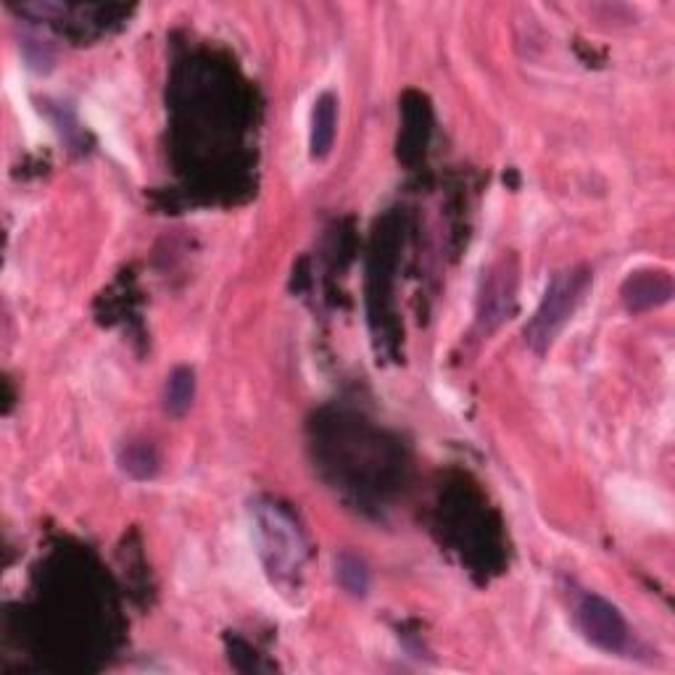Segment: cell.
<instances>
[{
  "mask_svg": "<svg viewBox=\"0 0 675 675\" xmlns=\"http://www.w3.org/2000/svg\"><path fill=\"white\" fill-rule=\"evenodd\" d=\"M253 523H256L259 554H262L266 573L278 583L299 581L306 560V544L293 517L283 506L259 502L253 506Z\"/></svg>",
  "mask_w": 675,
  "mask_h": 675,
  "instance_id": "obj_1",
  "label": "cell"
},
{
  "mask_svg": "<svg viewBox=\"0 0 675 675\" xmlns=\"http://www.w3.org/2000/svg\"><path fill=\"white\" fill-rule=\"evenodd\" d=\"M591 285V272L583 266H573V270L557 272L548 283L544 299L533 314V320L525 328V343L538 354L552 346L554 338L562 333L567 320L573 316L575 306L581 304L583 293Z\"/></svg>",
  "mask_w": 675,
  "mask_h": 675,
  "instance_id": "obj_2",
  "label": "cell"
},
{
  "mask_svg": "<svg viewBox=\"0 0 675 675\" xmlns=\"http://www.w3.org/2000/svg\"><path fill=\"white\" fill-rule=\"evenodd\" d=\"M575 623H578L583 638L602 652L621 654L631 642L628 623H625L621 609L600 594L578 596V602H575Z\"/></svg>",
  "mask_w": 675,
  "mask_h": 675,
  "instance_id": "obj_3",
  "label": "cell"
},
{
  "mask_svg": "<svg viewBox=\"0 0 675 675\" xmlns=\"http://www.w3.org/2000/svg\"><path fill=\"white\" fill-rule=\"evenodd\" d=\"M621 299L623 306L633 314L649 312V309L663 306L673 299V278L659 270L633 272L621 288Z\"/></svg>",
  "mask_w": 675,
  "mask_h": 675,
  "instance_id": "obj_4",
  "label": "cell"
},
{
  "mask_svg": "<svg viewBox=\"0 0 675 675\" xmlns=\"http://www.w3.org/2000/svg\"><path fill=\"white\" fill-rule=\"evenodd\" d=\"M338 130V98L333 93H322L312 109V132H309V153L312 159H328L335 143Z\"/></svg>",
  "mask_w": 675,
  "mask_h": 675,
  "instance_id": "obj_5",
  "label": "cell"
},
{
  "mask_svg": "<svg viewBox=\"0 0 675 675\" xmlns=\"http://www.w3.org/2000/svg\"><path fill=\"white\" fill-rule=\"evenodd\" d=\"M195 399V372L180 364L167 375L164 383V412L172 414V417H185L193 406Z\"/></svg>",
  "mask_w": 675,
  "mask_h": 675,
  "instance_id": "obj_6",
  "label": "cell"
},
{
  "mask_svg": "<svg viewBox=\"0 0 675 675\" xmlns=\"http://www.w3.org/2000/svg\"><path fill=\"white\" fill-rule=\"evenodd\" d=\"M119 467L127 473L132 481H151L159 475L161 460L153 443L148 441H132L119 452Z\"/></svg>",
  "mask_w": 675,
  "mask_h": 675,
  "instance_id": "obj_7",
  "label": "cell"
},
{
  "mask_svg": "<svg viewBox=\"0 0 675 675\" xmlns=\"http://www.w3.org/2000/svg\"><path fill=\"white\" fill-rule=\"evenodd\" d=\"M335 581L354 600H364L370 591V570L362 557L351 552H341L335 557Z\"/></svg>",
  "mask_w": 675,
  "mask_h": 675,
  "instance_id": "obj_8",
  "label": "cell"
},
{
  "mask_svg": "<svg viewBox=\"0 0 675 675\" xmlns=\"http://www.w3.org/2000/svg\"><path fill=\"white\" fill-rule=\"evenodd\" d=\"M512 293H515V274L496 272L483 293V320H504L506 312H510Z\"/></svg>",
  "mask_w": 675,
  "mask_h": 675,
  "instance_id": "obj_9",
  "label": "cell"
}]
</instances>
